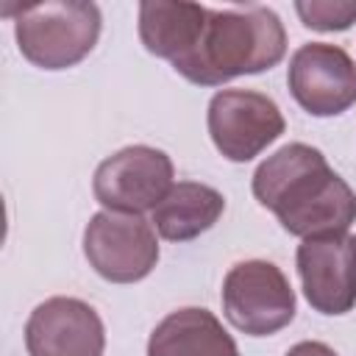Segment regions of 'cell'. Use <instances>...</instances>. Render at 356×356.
Instances as JSON below:
<instances>
[{
  "label": "cell",
  "mask_w": 356,
  "mask_h": 356,
  "mask_svg": "<svg viewBox=\"0 0 356 356\" xmlns=\"http://www.w3.org/2000/svg\"><path fill=\"white\" fill-rule=\"evenodd\" d=\"M253 195L292 236L345 234L356 222V192L303 142L284 145L253 172Z\"/></svg>",
  "instance_id": "6da1fadb"
},
{
  "label": "cell",
  "mask_w": 356,
  "mask_h": 356,
  "mask_svg": "<svg viewBox=\"0 0 356 356\" xmlns=\"http://www.w3.org/2000/svg\"><path fill=\"white\" fill-rule=\"evenodd\" d=\"M286 53L281 17L267 6L209 8L195 47L172 61L175 72L197 86H220L239 75L275 67Z\"/></svg>",
  "instance_id": "7a4b0ae2"
},
{
  "label": "cell",
  "mask_w": 356,
  "mask_h": 356,
  "mask_svg": "<svg viewBox=\"0 0 356 356\" xmlns=\"http://www.w3.org/2000/svg\"><path fill=\"white\" fill-rule=\"evenodd\" d=\"M19 53L42 70L83 61L100 36V8L81 0H47L19 8L14 19Z\"/></svg>",
  "instance_id": "3957f363"
},
{
  "label": "cell",
  "mask_w": 356,
  "mask_h": 356,
  "mask_svg": "<svg viewBox=\"0 0 356 356\" xmlns=\"http://www.w3.org/2000/svg\"><path fill=\"white\" fill-rule=\"evenodd\" d=\"M222 312L236 331L270 337L292 323L295 292L273 261H239L222 281Z\"/></svg>",
  "instance_id": "277c9868"
},
{
  "label": "cell",
  "mask_w": 356,
  "mask_h": 356,
  "mask_svg": "<svg viewBox=\"0 0 356 356\" xmlns=\"http://www.w3.org/2000/svg\"><path fill=\"white\" fill-rule=\"evenodd\" d=\"M92 189L97 203L106 206V211H153L172 189V161L159 147L128 145L97 164Z\"/></svg>",
  "instance_id": "5b68a950"
},
{
  "label": "cell",
  "mask_w": 356,
  "mask_h": 356,
  "mask_svg": "<svg viewBox=\"0 0 356 356\" xmlns=\"http://www.w3.org/2000/svg\"><path fill=\"white\" fill-rule=\"evenodd\" d=\"M83 253L92 270L111 284H134L150 275L159 261V242L139 214L100 211L83 231Z\"/></svg>",
  "instance_id": "8992f818"
},
{
  "label": "cell",
  "mask_w": 356,
  "mask_h": 356,
  "mask_svg": "<svg viewBox=\"0 0 356 356\" xmlns=\"http://www.w3.org/2000/svg\"><path fill=\"white\" fill-rule=\"evenodd\" d=\"M273 97L253 89H222L209 100V134L228 161H250L284 134Z\"/></svg>",
  "instance_id": "52a82bcc"
},
{
  "label": "cell",
  "mask_w": 356,
  "mask_h": 356,
  "mask_svg": "<svg viewBox=\"0 0 356 356\" xmlns=\"http://www.w3.org/2000/svg\"><path fill=\"white\" fill-rule=\"evenodd\" d=\"M286 83L312 117H337L356 103V64L339 44H300L289 58Z\"/></svg>",
  "instance_id": "ba28073f"
},
{
  "label": "cell",
  "mask_w": 356,
  "mask_h": 356,
  "mask_svg": "<svg viewBox=\"0 0 356 356\" xmlns=\"http://www.w3.org/2000/svg\"><path fill=\"white\" fill-rule=\"evenodd\" d=\"M298 275L309 306L320 314H348L356 306V236L325 234L298 245Z\"/></svg>",
  "instance_id": "9c48e42d"
},
{
  "label": "cell",
  "mask_w": 356,
  "mask_h": 356,
  "mask_svg": "<svg viewBox=\"0 0 356 356\" xmlns=\"http://www.w3.org/2000/svg\"><path fill=\"white\" fill-rule=\"evenodd\" d=\"M25 348L28 356H103V320L78 298H47L25 323Z\"/></svg>",
  "instance_id": "30bf717a"
},
{
  "label": "cell",
  "mask_w": 356,
  "mask_h": 356,
  "mask_svg": "<svg viewBox=\"0 0 356 356\" xmlns=\"http://www.w3.org/2000/svg\"><path fill=\"white\" fill-rule=\"evenodd\" d=\"M147 356H239V348L209 309L186 306L153 328Z\"/></svg>",
  "instance_id": "8fae6325"
},
{
  "label": "cell",
  "mask_w": 356,
  "mask_h": 356,
  "mask_svg": "<svg viewBox=\"0 0 356 356\" xmlns=\"http://www.w3.org/2000/svg\"><path fill=\"white\" fill-rule=\"evenodd\" d=\"M209 8L197 3H161L147 0L139 6V39L147 53L178 61L184 58L206 25Z\"/></svg>",
  "instance_id": "7c38bea8"
},
{
  "label": "cell",
  "mask_w": 356,
  "mask_h": 356,
  "mask_svg": "<svg viewBox=\"0 0 356 356\" xmlns=\"http://www.w3.org/2000/svg\"><path fill=\"white\" fill-rule=\"evenodd\" d=\"M225 211V197L206 184L178 181L153 209V228L167 242H189L209 231Z\"/></svg>",
  "instance_id": "4fadbf2b"
},
{
  "label": "cell",
  "mask_w": 356,
  "mask_h": 356,
  "mask_svg": "<svg viewBox=\"0 0 356 356\" xmlns=\"http://www.w3.org/2000/svg\"><path fill=\"white\" fill-rule=\"evenodd\" d=\"M295 11L312 31H345L356 22L353 0H300L295 3Z\"/></svg>",
  "instance_id": "5bb4252c"
},
{
  "label": "cell",
  "mask_w": 356,
  "mask_h": 356,
  "mask_svg": "<svg viewBox=\"0 0 356 356\" xmlns=\"http://www.w3.org/2000/svg\"><path fill=\"white\" fill-rule=\"evenodd\" d=\"M286 356H337L334 353V348H328L325 342H298V345H292L289 350H286Z\"/></svg>",
  "instance_id": "9a60e30c"
}]
</instances>
